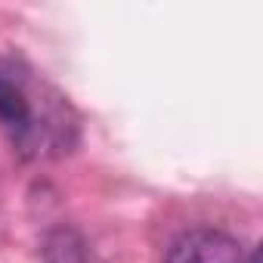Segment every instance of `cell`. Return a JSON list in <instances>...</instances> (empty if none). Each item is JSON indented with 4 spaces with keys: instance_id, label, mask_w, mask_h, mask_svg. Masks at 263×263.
Here are the masks:
<instances>
[{
    "instance_id": "3957f363",
    "label": "cell",
    "mask_w": 263,
    "mask_h": 263,
    "mask_svg": "<svg viewBox=\"0 0 263 263\" xmlns=\"http://www.w3.org/2000/svg\"><path fill=\"white\" fill-rule=\"evenodd\" d=\"M241 263H260V251H257V248H251V251L241 257Z\"/></svg>"
},
{
    "instance_id": "6da1fadb",
    "label": "cell",
    "mask_w": 263,
    "mask_h": 263,
    "mask_svg": "<svg viewBox=\"0 0 263 263\" xmlns=\"http://www.w3.org/2000/svg\"><path fill=\"white\" fill-rule=\"evenodd\" d=\"M0 127L10 134L13 146L31 158L47 155V149H59L37 124V102L31 84L13 68H0Z\"/></svg>"
},
{
    "instance_id": "7a4b0ae2",
    "label": "cell",
    "mask_w": 263,
    "mask_h": 263,
    "mask_svg": "<svg viewBox=\"0 0 263 263\" xmlns=\"http://www.w3.org/2000/svg\"><path fill=\"white\" fill-rule=\"evenodd\" d=\"M241 257L245 248L238 245V238L211 226L180 232L164 251V263H241Z\"/></svg>"
}]
</instances>
